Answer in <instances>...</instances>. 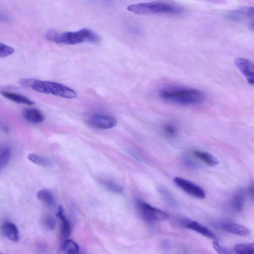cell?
I'll use <instances>...</instances> for the list:
<instances>
[{
    "label": "cell",
    "mask_w": 254,
    "mask_h": 254,
    "mask_svg": "<svg viewBox=\"0 0 254 254\" xmlns=\"http://www.w3.org/2000/svg\"><path fill=\"white\" fill-rule=\"evenodd\" d=\"M159 96L167 102L185 106L198 105L205 100L204 93L199 89L180 85L164 87L160 90Z\"/></svg>",
    "instance_id": "1"
},
{
    "label": "cell",
    "mask_w": 254,
    "mask_h": 254,
    "mask_svg": "<svg viewBox=\"0 0 254 254\" xmlns=\"http://www.w3.org/2000/svg\"><path fill=\"white\" fill-rule=\"evenodd\" d=\"M46 38L47 40L57 44L67 45H75L85 42L96 43L100 40V38L96 33L86 28L76 31L63 33L50 29L47 31Z\"/></svg>",
    "instance_id": "2"
},
{
    "label": "cell",
    "mask_w": 254,
    "mask_h": 254,
    "mask_svg": "<svg viewBox=\"0 0 254 254\" xmlns=\"http://www.w3.org/2000/svg\"><path fill=\"white\" fill-rule=\"evenodd\" d=\"M127 9L139 15H180L184 9L180 6L166 2L152 1L129 5Z\"/></svg>",
    "instance_id": "3"
},
{
    "label": "cell",
    "mask_w": 254,
    "mask_h": 254,
    "mask_svg": "<svg viewBox=\"0 0 254 254\" xmlns=\"http://www.w3.org/2000/svg\"><path fill=\"white\" fill-rule=\"evenodd\" d=\"M30 88L38 92L51 94L64 98L72 99L77 96L76 92L72 89L56 82L33 79Z\"/></svg>",
    "instance_id": "4"
},
{
    "label": "cell",
    "mask_w": 254,
    "mask_h": 254,
    "mask_svg": "<svg viewBox=\"0 0 254 254\" xmlns=\"http://www.w3.org/2000/svg\"><path fill=\"white\" fill-rule=\"evenodd\" d=\"M135 205L140 218L147 222H160L169 218V215L166 212L152 206L142 200H136Z\"/></svg>",
    "instance_id": "5"
},
{
    "label": "cell",
    "mask_w": 254,
    "mask_h": 254,
    "mask_svg": "<svg viewBox=\"0 0 254 254\" xmlns=\"http://www.w3.org/2000/svg\"><path fill=\"white\" fill-rule=\"evenodd\" d=\"M226 17L232 21L246 23L254 29V6H245L232 10L227 13Z\"/></svg>",
    "instance_id": "6"
},
{
    "label": "cell",
    "mask_w": 254,
    "mask_h": 254,
    "mask_svg": "<svg viewBox=\"0 0 254 254\" xmlns=\"http://www.w3.org/2000/svg\"><path fill=\"white\" fill-rule=\"evenodd\" d=\"M174 184L188 194L199 199L205 197V191L199 186L184 178L176 177L173 179Z\"/></svg>",
    "instance_id": "7"
},
{
    "label": "cell",
    "mask_w": 254,
    "mask_h": 254,
    "mask_svg": "<svg viewBox=\"0 0 254 254\" xmlns=\"http://www.w3.org/2000/svg\"><path fill=\"white\" fill-rule=\"evenodd\" d=\"M214 225L225 232L239 236H247L251 232L250 230L244 226L230 221L218 222Z\"/></svg>",
    "instance_id": "8"
},
{
    "label": "cell",
    "mask_w": 254,
    "mask_h": 254,
    "mask_svg": "<svg viewBox=\"0 0 254 254\" xmlns=\"http://www.w3.org/2000/svg\"><path fill=\"white\" fill-rule=\"evenodd\" d=\"M234 63L236 67L246 79L248 83L252 85L254 83V66L253 63L246 58H237Z\"/></svg>",
    "instance_id": "9"
},
{
    "label": "cell",
    "mask_w": 254,
    "mask_h": 254,
    "mask_svg": "<svg viewBox=\"0 0 254 254\" xmlns=\"http://www.w3.org/2000/svg\"><path fill=\"white\" fill-rule=\"evenodd\" d=\"M181 225L187 229L192 230L209 239L216 241L217 237L215 233L199 222L189 219H183Z\"/></svg>",
    "instance_id": "10"
},
{
    "label": "cell",
    "mask_w": 254,
    "mask_h": 254,
    "mask_svg": "<svg viewBox=\"0 0 254 254\" xmlns=\"http://www.w3.org/2000/svg\"><path fill=\"white\" fill-rule=\"evenodd\" d=\"M90 123L93 127L100 129H109L117 125L116 119L111 116L96 114L93 115L90 119Z\"/></svg>",
    "instance_id": "11"
},
{
    "label": "cell",
    "mask_w": 254,
    "mask_h": 254,
    "mask_svg": "<svg viewBox=\"0 0 254 254\" xmlns=\"http://www.w3.org/2000/svg\"><path fill=\"white\" fill-rule=\"evenodd\" d=\"M56 216L61 222V237L63 239H67L71 234V226L69 220L65 214L64 208L62 205L58 207Z\"/></svg>",
    "instance_id": "12"
},
{
    "label": "cell",
    "mask_w": 254,
    "mask_h": 254,
    "mask_svg": "<svg viewBox=\"0 0 254 254\" xmlns=\"http://www.w3.org/2000/svg\"><path fill=\"white\" fill-rule=\"evenodd\" d=\"M2 234L9 240L17 242L19 240L20 235L17 226L10 222H4L0 227Z\"/></svg>",
    "instance_id": "13"
},
{
    "label": "cell",
    "mask_w": 254,
    "mask_h": 254,
    "mask_svg": "<svg viewBox=\"0 0 254 254\" xmlns=\"http://www.w3.org/2000/svg\"><path fill=\"white\" fill-rule=\"evenodd\" d=\"M23 117L28 122L33 124H40L44 121L43 114L34 108H26L22 112Z\"/></svg>",
    "instance_id": "14"
},
{
    "label": "cell",
    "mask_w": 254,
    "mask_h": 254,
    "mask_svg": "<svg viewBox=\"0 0 254 254\" xmlns=\"http://www.w3.org/2000/svg\"><path fill=\"white\" fill-rule=\"evenodd\" d=\"M192 154L197 159L209 166H215L219 164L218 160L209 152L195 150L192 151Z\"/></svg>",
    "instance_id": "15"
},
{
    "label": "cell",
    "mask_w": 254,
    "mask_h": 254,
    "mask_svg": "<svg viewBox=\"0 0 254 254\" xmlns=\"http://www.w3.org/2000/svg\"><path fill=\"white\" fill-rule=\"evenodd\" d=\"M38 199L44 204L49 208L55 207L56 205L55 197L50 190L47 189H42L37 193Z\"/></svg>",
    "instance_id": "16"
},
{
    "label": "cell",
    "mask_w": 254,
    "mask_h": 254,
    "mask_svg": "<svg viewBox=\"0 0 254 254\" xmlns=\"http://www.w3.org/2000/svg\"><path fill=\"white\" fill-rule=\"evenodd\" d=\"M59 254H81L78 245L72 240L66 239L60 246Z\"/></svg>",
    "instance_id": "17"
},
{
    "label": "cell",
    "mask_w": 254,
    "mask_h": 254,
    "mask_svg": "<svg viewBox=\"0 0 254 254\" xmlns=\"http://www.w3.org/2000/svg\"><path fill=\"white\" fill-rule=\"evenodd\" d=\"M0 93L5 98L17 103L28 105L34 104L33 101L22 95L4 90H0Z\"/></svg>",
    "instance_id": "18"
},
{
    "label": "cell",
    "mask_w": 254,
    "mask_h": 254,
    "mask_svg": "<svg viewBox=\"0 0 254 254\" xmlns=\"http://www.w3.org/2000/svg\"><path fill=\"white\" fill-rule=\"evenodd\" d=\"M245 199L244 191L243 190L238 191L232 197L230 202V207L236 212L241 211L244 207Z\"/></svg>",
    "instance_id": "19"
},
{
    "label": "cell",
    "mask_w": 254,
    "mask_h": 254,
    "mask_svg": "<svg viewBox=\"0 0 254 254\" xmlns=\"http://www.w3.org/2000/svg\"><path fill=\"white\" fill-rule=\"evenodd\" d=\"M11 151L8 146H0V172L7 166L11 156Z\"/></svg>",
    "instance_id": "20"
},
{
    "label": "cell",
    "mask_w": 254,
    "mask_h": 254,
    "mask_svg": "<svg viewBox=\"0 0 254 254\" xmlns=\"http://www.w3.org/2000/svg\"><path fill=\"white\" fill-rule=\"evenodd\" d=\"M235 254H254V245L251 243H238L234 247Z\"/></svg>",
    "instance_id": "21"
},
{
    "label": "cell",
    "mask_w": 254,
    "mask_h": 254,
    "mask_svg": "<svg viewBox=\"0 0 254 254\" xmlns=\"http://www.w3.org/2000/svg\"><path fill=\"white\" fill-rule=\"evenodd\" d=\"M158 191L164 200L171 207L175 208L177 206V201L172 193L166 188L161 186L158 188Z\"/></svg>",
    "instance_id": "22"
},
{
    "label": "cell",
    "mask_w": 254,
    "mask_h": 254,
    "mask_svg": "<svg viewBox=\"0 0 254 254\" xmlns=\"http://www.w3.org/2000/svg\"><path fill=\"white\" fill-rule=\"evenodd\" d=\"M28 158L32 162L40 166L49 167L52 165V163L49 159L36 154H29Z\"/></svg>",
    "instance_id": "23"
},
{
    "label": "cell",
    "mask_w": 254,
    "mask_h": 254,
    "mask_svg": "<svg viewBox=\"0 0 254 254\" xmlns=\"http://www.w3.org/2000/svg\"><path fill=\"white\" fill-rule=\"evenodd\" d=\"M102 184L110 191L120 193L123 192V188L118 184L110 180L102 181Z\"/></svg>",
    "instance_id": "24"
},
{
    "label": "cell",
    "mask_w": 254,
    "mask_h": 254,
    "mask_svg": "<svg viewBox=\"0 0 254 254\" xmlns=\"http://www.w3.org/2000/svg\"><path fill=\"white\" fill-rule=\"evenodd\" d=\"M182 161L183 164L189 168L194 169L197 168L196 163L188 155H183Z\"/></svg>",
    "instance_id": "25"
},
{
    "label": "cell",
    "mask_w": 254,
    "mask_h": 254,
    "mask_svg": "<svg viewBox=\"0 0 254 254\" xmlns=\"http://www.w3.org/2000/svg\"><path fill=\"white\" fill-rule=\"evenodd\" d=\"M14 52V50L12 47L1 43L0 45V58L7 57L12 54Z\"/></svg>",
    "instance_id": "26"
},
{
    "label": "cell",
    "mask_w": 254,
    "mask_h": 254,
    "mask_svg": "<svg viewBox=\"0 0 254 254\" xmlns=\"http://www.w3.org/2000/svg\"><path fill=\"white\" fill-rule=\"evenodd\" d=\"M212 246L218 254H232L227 248L221 246L217 241H214Z\"/></svg>",
    "instance_id": "27"
},
{
    "label": "cell",
    "mask_w": 254,
    "mask_h": 254,
    "mask_svg": "<svg viewBox=\"0 0 254 254\" xmlns=\"http://www.w3.org/2000/svg\"><path fill=\"white\" fill-rule=\"evenodd\" d=\"M164 131L169 137H174L177 134V130L175 127L171 124H167L164 127Z\"/></svg>",
    "instance_id": "28"
},
{
    "label": "cell",
    "mask_w": 254,
    "mask_h": 254,
    "mask_svg": "<svg viewBox=\"0 0 254 254\" xmlns=\"http://www.w3.org/2000/svg\"><path fill=\"white\" fill-rule=\"evenodd\" d=\"M46 226L50 230L55 229L56 222L54 218L51 216H48L45 220Z\"/></svg>",
    "instance_id": "29"
},
{
    "label": "cell",
    "mask_w": 254,
    "mask_h": 254,
    "mask_svg": "<svg viewBox=\"0 0 254 254\" xmlns=\"http://www.w3.org/2000/svg\"><path fill=\"white\" fill-rule=\"evenodd\" d=\"M0 44H1V43H0Z\"/></svg>",
    "instance_id": "30"
}]
</instances>
